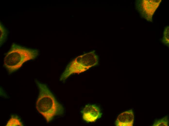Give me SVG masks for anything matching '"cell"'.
<instances>
[{
    "instance_id": "cell-3",
    "label": "cell",
    "mask_w": 169,
    "mask_h": 126,
    "mask_svg": "<svg viewBox=\"0 0 169 126\" xmlns=\"http://www.w3.org/2000/svg\"><path fill=\"white\" fill-rule=\"evenodd\" d=\"M99 58L95 51L78 56L71 60L66 66L59 80L64 81L73 74L84 72L98 64Z\"/></svg>"
},
{
    "instance_id": "cell-2",
    "label": "cell",
    "mask_w": 169,
    "mask_h": 126,
    "mask_svg": "<svg viewBox=\"0 0 169 126\" xmlns=\"http://www.w3.org/2000/svg\"><path fill=\"white\" fill-rule=\"evenodd\" d=\"M39 54L38 49L13 43L4 57L3 65L8 72L11 73L18 70L26 62L36 58Z\"/></svg>"
},
{
    "instance_id": "cell-4",
    "label": "cell",
    "mask_w": 169,
    "mask_h": 126,
    "mask_svg": "<svg viewBox=\"0 0 169 126\" xmlns=\"http://www.w3.org/2000/svg\"><path fill=\"white\" fill-rule=\"evenodd\" d=\"M161 0H139L136 3V7L141 16L151 21L152 16Z\"/></svg>"
},
{
    "instance_id": "cell-8",
    "label": "cell",
    "mask_w": 169,
    "mask_h": 126,
    "mask_svg": "<svg viewBox=\"0 0 169 126\" xmlns=\"http://www.w3.org/2000/svg\"><path fill=\"white\" fill-rule=\"evenodd\" d=\"M0 47L6 41L8 36V32L2 24L0 23Z\"/></svg>"
},
{
    "instance_id": "cell-6",
    "label": "cell",
    "mask_w": 169,
    "mask_h": 126,
    "mask_svg": "<svg viewBox=\"0 0 169 126\" xmlns=\"http://www.w3.org/2000/svg\"><path fill=\"white\" fill-rule=\"evenodd\" d=\"M134 117L132 109L124 111L117 117L115 122V125L117 126H132Z\"/></svg>"
},
{
    "instance_id": "cell-1",
    "label": "cell",
    "mask_w": 169,
    "mask_h": 126,
    "mask_svg": "<svg viewBox=\"0 0 169 126\" xmlns=\"http://www.w3.org/2000/svg\"><path fill=\"white\" fill-rule=\"evenodd\" d=\"M35 82L39 90L36 108L47 122H50L56 116L63 113V107L57 101L46 84L37 79Z\"/></svg>"
},
{
    "instance_id": "cell-10",
    "label": "cell",
    "mask_w": 169,
    "mask_h": 126,
    "mask_svg": "<svg viewBox=\"0 0 169 126\" xmlns=\"http://www.w3.org/2000/svg\"><path fill=\"white\" fill-rule=\"evenodd\" d=\"M162 42L166 46H169V27L165 28L163 36L162 39Z\"/></svg>"
},
{
    "instance_id": "cell-9",
    "label": "cell",
    "mask_w": 169,
    "mask_h": 126,
    "mask_svg": "<svg viewBox=\"0 0 169 126\" xmlns=\"http://www.w3.org/2000/svg\"><path fill=\"white\" fill-rule=\"evenodd\" d=\"M168 116H166L162 118L155 121L153 126H169Z\"/></svg>"
},
{
    "instance_id": "cell-7",
    "label": "cell",
    "mask_w": 169,
    "mask_h": 126,
    "mask_svg": "<svg viewBox=\"0 0 169 126\" xmlns=\"http://www.w3.org/2000/svg\"><path fill=\"white\" fill-rule=\"evenodd\" d=\"M23 125L18 117L16 115H13L7 121L6 126H22Z\"/></svg>"
},
{
    "instance_id": "cell-5",
    "label": "cell",
    "mask_w": 169,
    "mask_h": 126,
    "mask_svg": "<svg viewBox=\"0 0 169 126\" xmlns=\"http://www.w3.org/2000/svg\"><path fill=\"white\" fill-rule=\"evenodd\" d=\"M83 120L87 122H95L101 114L99 107L94 104L86 105L82 111Z\"/></svg>"
}]
</instances>
